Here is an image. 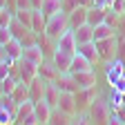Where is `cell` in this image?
<instances>
[{
  "label": "cell",
  "instance_id": "cell-37",
  "mask_svg": "<svg viewBox=\"0 0 125 125\" xmlns=\"http://www.w3.org/2000/svg\"><path fill=\"white\" fill-rule=\"evenodd\" d=\"M0 7H7V0H0Z\"/></svg>",
  "mask_w": 125,
  "mask_h": 125
},
{
  "label": "cell",
  "instance_id": "cell-28",
  "mask_svg": "<svg viewBox=\"0 0 125 125\" xmlns=\"http://www.w3.org/2000/svg\"><path fill=\"white\" fill-rule=\"evenodd\" d=\"M69 114L67 112H62L60 107H52V114H49V123H54V125H58V123H69Z\"/></svg>",
  "mask_w": 125,
  "mask_h": 125
},
{
  "label": "cell",
  "instance_id": "cell-16",
  "mask_svg": "<svg viewBox=\"0 0 125 125\" xmlns=\"http://www.w3.org/2000/svg\"><path fill=\"white\" fill-rule=\"evenodd\" d=\"M105 16H107V7H87V22L92 27L105 22Z\"/></svg>",
  "mask_w": 125,
  "mask_h": 125
},
{
  "label": "cell",
  "instance_id": "cell-29",
  "mask_svg": "<svg viewBox=\"0 0 125 125\" xmlns=\"http://www.w3.org/2000/svg\"><path fill=\"white\" fill-rule=\"evenodd\" d=\"M16 85H18V78H13L11 74H9L7 78H2V92H5V94H11V92L16 89Z\"/></svg>",
  "mask_w": 125,
  "mask_h": 125
},
{
  "label": "cell",
  "instance_id": "cell-12",
  "mask_svg": "<svg viewBox=\"0 0 125 125\" xmlns=\"http://www.w3.org/2000/svg\"><path fill=\"white\" fill-rule=\"evenodd\" d=\"M22 58H27L29 62H34V65H40L45 62V52L40 49V45H31V47H25L22 49Z\"/></svg>",
  "mask_w": 125,
  "mask_h": 125
},
{
  "label": "cell",
  "instance_id": "cell-36",
  "mask_svg": "<svg viewBox=\"0 0 125 125\" xmlns=\"http://www.w3.org/2000/svg\"><path fill=\"white\" fill-rule=\"evenodd\" d=\"M76 2L81 5V7H89V5H92V0H76Z\"/></svg>",
  "mask_w": 125,
  "mask_h": 125
},
{
  "label": "cell",
  "instance_id": "cell-5",
  "mask_svg": "<svg viewBox=\"0 0 125 125\" xmlns=\"http://www.w3.org/2000/svg\"><path fill=\"white\" fill-rule=\"evenodd\" d=\"M16 67H18V78H20V81H25L27 85L38 76V65L29 62L27 58H18V60H16Z\"/></svg>",
  "mask_w": 125,
  "mask_h": 125
},
{
  "label": "cell",
  "instance_id": "cell-13",
  "mask_svg": "<svg viewBox=\"0 0 125 125\" xmlns=\"http://www.w3.org/2000/svg\"><path fill=\"white\" fill-rule=\"evenodd\" d=\"M76 54L85 56V58L92 60V62L101 60V58H98V49H96V42H94V40H89V42H81V45L76 47Z\"/></svg>",
  "mask_w": 125,
  "mask_h": 125
},
{
  "label": "cell",
  "instance_id": "cell-7",
  "mask_svg": "<svg viewBox=\"0 0 125 125\" xmlns=\"http://www.w3.org/2000/svg\"><path fill=\"white\" fill-rule=\"evenodd\" d=\"M72 58H74V54L60 52V49H56V52H54V56H52V62H54V67L58 69V74H69Z\"/></svg>",
  "mask_w": 125,
  "mask_h": 125
},
{
  "label": "cell",
  "instance_id": "cell-15",
  "mask_svg": "<svg viewBox=\"0 0 125 125\" xmlns=\"http://www.w3.org/2000/svg\"><path fill=\"white\" fill-rule=\"evenodd\" d=\"M38 76L42 78V81H47V83H54L56 81V78H58V69L54 67V62L49 60V62H40V65H38Z\"/></svg>",
  "mask_w": 125,
  "mask_h": 125
},
{
  "label": "cell",
  "instance_id": "cell-14",
  "mask_svg": "<svg viewBox=\"0 0 125 125\" xmlns=\"http://www.w3.org/2000/svg\"><path fill=\"white\" fill-rule=\"evenodd\" d=\"M34 114H36V121L38 125H45V123H49V114H52V107L47 105V101H38L34 103Z\"/></svg>",
  "mask_w": 125,
  "mask_h": 125
},
{
  "label": "cell",
  "instance_id": "cell-38",
  "mask_svg": "<svg viewBox=\"0 0 125 125\" xmlns=\"http://www.w3.org/2000/svg\"><path fill=\"white\" fill-rule=\"evenodd\" d=\"M2 9H5V7H0V13H2Z\"/></svg>",
  "mask_w": 125,
  "mask_h": 125
},
{
  "label": "cell",
  "instance_id": "cell-3",
  "mask_svg": "<svg viewBox=\"0 0 125 125\" xmlns=\"http://www.w3.org/2000/svg\"><path fill=\"white\" fill-rule=\"evenodd\" d=\"M96 42V49H98V58L109 62L116 58V36H109V38H101V40H94Z\"/></svg>",
  "mask_w": 125,
  "mask_h": 125
},
{
  "label": "cell",
  "instance_id": "cell-1",
  "mask_svg": "<svg viewBox=\"0 0 125 125\" xmlns=\"http://www.w3.org/2000/svg\"><path fill=\"white\" fill-rule=\"evenodd\" d=\"M69 29V13H65V11H56V13H52L49 18H47V25H45V34L49 36L54 42L65 34V31Z\"/></svg>",
  "mask_w": 125,
  "mask_h": 125
},
{
  "label": "cell",
  "instance_id": "cell-39",
  "mask_svg": "<svg viewBox=\"0 0 125 125\" xmlns=\"http://www.w3.org/2000/svg\"><path fill=\"white\" fill-rule=\"evenodd\" d=\"M123 2H125V0H123Z\"/></svg>",
  "mask_w": 125,
  "mask_h": 125
},
{
  "label": "cell",
  "instance_id": "cell-32",
  "mask_svg": "<svg viewBox=\"0 0 125 125\" xmlns=\"http://www.w3.org/2000/svg\"><path fill=\"white\" fill-rule=\"evenodd\" d=\"M76 7H78L76 0H62V11H65V13H72Z\"/></svg>",
  "mask_w": 125,
  "mask_h": 125
},
{
  "label": "cell",
  "instance_id": "cell-2",
  "mask_svg": "<svg viewBox=\"0 0 125 125\" xmlns=\"http://www.w3.org/2000/svg\"><path fill=\"white\" fill-rule=\"evenodd\" d=\"M87 114H89V123H109V118H112V105H109V101H105L103 96H96L89 107H87Z\"/></svg>",
  "mask_w": 125,
  "mask_h": 125
},
{
  "label": "cell",
  "instance_id": "cell-35",
  "mask_svg": "<svg viewBox=\"0 0 125 125\" xmlns=\"http://www.w3.org/2000/svg\"><path fill=\"white\" fill-rule=\"evenodd\" d=\"M42 7V0H31V9H40Z\"/></svg>",
  "mask_w": 125,
  "mask_h": 125
},
{
  "label": "cell",
  "instance_id": "cell-20",
  "mask_svg": "<svg viewBox=\"0 0 125 125\" xmlns=\"http://www.w3.org/2000/svg\"><path fill=\"white\" fill-rule=\"evenodd\" d=\"M92 65H94V62H92V60H87L85 56L74 54L72 65H69V74H72V72H87V69H92Z\"/></svg>",
  "mask_w": 125,
  "mask_h": 125
},
{
  "label": "cell",
  "instance_id": "cell-23",
  "mask_svg": "<svg viewBox=\"0 0 125 125\" xmlns=\"http://www.w3.org/2000/svg\"><path fill=\"white\" fill-rule=\"evenodd\" d=\"M11 98L16 101V103H25V101H29V85L25 83V81H18V85H16V89L11 92Z\"/></svg>",
  "mask_w": 125,
  "mask_h": 125
},
{
  "label": "cell",
  "instance_id": "cell-33",
  "mask_svg": "<svg viewBox=\"0 0 125 125\" xmlns=\"http://www.w3.org/2000/svg\"><path fill=\"white\" fill-rule=\"evenodd\" d=\"M112 89H116V92H123V94H125V74H123L121 78H116V81H114Z\"/></svg>",
  "mask_w": 125,
  "mask_h": 125
},
{
  "label": "cell",
  "instance_id": "cell-10",
  "mask_svg": "<svg viewBox=\"0 0 125 125\" xmlns=\"http://www.w3.org/2000/svg\"><path fill=\"white\" fill-rule=\"evenodd\" d=\"M72 78H74V83L78 85V89L96 85V74H94V69H87V72H72Z\"/></svg>",
  "mask_w": 125,
  "mask_h": 125
},
{
  "label": "cell",
  "instance_id": "cell-27",
  "mask_svg": "<svg viewBox=\"0 0 125 125\" xmlns=\"http://www.w3.org/2000/svg\"><path fill=\"white\" fill-rule=\"evenodd\" d=\"M109 105H112V109H114V112H121V109L125 107V94H123V92L112 89V96H109Z\"/></svg>",
  "mask_w": 125,
  "mask_h": 125
},
{
  "label": "cell",
  "instance_id": "cell-21",
  "mask_svg": "<svg viewBox=\"0 0 125 125\" xmlns=\"http://www.w3.org/2000/svg\"><path fill=\"white\" fill-rule=\"evenodd\" d=\"M109 36H116V27L109 25V22H101L94 27V40H101V38H109Z\"/></svg>",
  "mask_w": 125,
  "mask_h": 125
},
{
  "label": "cell",
  "instance_id": "cell-31",
  "mask_svg": "<svg viewBox=\"0 0 125 125\" xmlns=\"http://www.w3.org/2000/svg\"><path fill=\"white\" fill-rule=\"evenodd\" d=\"M11 38H13L11 36V29L9 27H0V45H7Z\"/></svg>",
  "mask_w": 125,
  "mask_h": 125
},
{
  "label": "cell",
  "instance_id": "cell-18",
  "mask_svg": "<svg viewBox=\"0 0 125 125\" xmlns=\"http://www.w3.org/2000/svg\"><path fill=\"white\" fill-rule=\"evenodd\" d=\"M74 34H76V42L78 45H81V42H89V40H94V27L89 22H85L81 27H76Z\"/></svg>",
  "mask_w": 125,
  "mask_h": 125
},
{
  "label": "cell",
  "instance_id": "cell-6",
  "mask_svg": "<svg viewBox=\"0 0 125 125\" xmlns=\"http://www.w3.org/2000/svg\"><path fill=\"white\" fill-rule=\"evenodd\" d=\"M76 47H78V42H76V34H74V29H67L65 34H62V36L56 40V49H60V52L76 54Z\"/></svg>",
  "mask_w": 125,
  "mask_h": 125
},
{
  "label": "cell",
  "instance_id": "cell-25",
  "mask_svg": "<svg viewBox=\"0 0 125 125\" xmlns=\"http://www.w3.org/2000/svg\"><path fill=\"white\" fill-rule=\"evenodd\" d=\"M5 49H7V54H9L13 60H18V58H22V49H25V47H22V42H20L18 38H11V40L5 45Z\"/></svg>",
  "mask_w": 125,
  "mask_h": 125
},
{
  "label": "cell",
  "instance_id": "cell-26",
  "mask_svg": "<svg viewBox=\"0 0 125 125\" xmlns=\"http://www.w3.org/2000/svg\"><path fill=\"white\" fill-rule=\"evenodd\" d=\"M60 9H62V0H42V7H40V11L45 13V18H49L52 13H56Z\"/></svg>",
  "mask_w": 125,
  "mask_h": 125
},
{
  "label": "cell",
  "instance_id": "cell-8",
  "mask_svg": "<svg viewBox=\"0 0 125 125\" xmlns=\"http://www.w3.org/2000/svg\"><path fill=\"white\" fill-rule=\"evenodd\" d=\"M125 74V60L123 58H114V60H109L107 62V83L109 85H114V81H116V78H121Z\"/></svg>",
  "mask_w": 125,
  "mask_h": 125
},
{
  "label": "cell",
  "instance_id": "cell-24",
  "mask_svg": "<svg viewBox=\"0 0 125 125\" xmlns=\"http://www.w3.org/2000/svg\"><path fill=\"white\" fill-rule=\"evenodd\" d=\"M58 96H60L58 85L56 83H47V87H45V101H47V105H49V107H56L58 105Z\"/></svg>",
  "mask_w": 125,
  "mask_h": 125
},
{
  "label": "cell",
  "instance_id": "cell-4",
  "mask_svg": "<svg viewBox=\"0 0 125 125\" xmlns=\"http://www.w3.org/2000/svg\"><path fill=\"white\" fill-rule=\"evenodd\" d=\"M13 123H20V125H38L36 114H34V101H25L18 105V112H16V121Z\"/></svg>",
  "mask_w": 125,
  "mask_h": 125
},
{
  "label": "cell",
  "instance_id": "cell-30",
  "mask_svg": "<svg viewBox=\"0 0 125 125\" xmlns=\"http://www.w3.org/2000/svg\"><path fill=\"white\" fill-rule=\"evenodd\" d=\"M9 123H13V114L0 103V125H9Z\"/></svg>",
  "mask_w": 125,
  "mask_h": 125
},
{
  "label": "cell",
  "instance_id": "cell-19",
  "mask_svg": "<svg viewBox=\"0 0 125 125\" xmlns=\"http://www.w3.org/2000/svg\"><path fill=\"white\" fill-rule=\"evenodd\" d=\"M54 83L58 85V89H60V92H78V85L74 83L72 74H58V78H56Z\"/></svg>",
  "mask_w": 125,
  "mask_h": 125
},
{
  "label": "cell",
  "instance_id": "cell-22",
  "mask_svg": "<svg viewBox=\"0 0 125 125\" xmlns=\"http://www.w3.org/2000/svg\"><path fill=\"white\" fill-rule=\"evenodd\" d=\"M45 25H47V18L40 9H31V29L36 31V34H42L45 31Z\"/></svg>",
  "mask_w": 125,
  "mask_h": 125
},
{
  "label": "cell",
  "instance_id": "cell-34",
  "mask_svg": "<svg viewBox=\"0 0 125 125\" xmlns=\"http://www.w3.org/2000/svg\"><path fill=\"white\" fill-rule=\"evenodd\" d=\"M16 9H31V0H16Z\"/></svg>",
  "mask_w": 125,
  "mask_h": 125
},
{
  "label": "cell",
  "instance_id": "cell-17",
  "mask_svg": "<svg viewBox=\"0 0 125 125\" xmlns=\"http://www.w3.org/2000/svg\"><path fill=\"white\" fill-rule=\"evenodd\" d=\"M87 22V7H81L78 5L72 13H69V29H76Z\"/></svg>",
  "mask_w": 125,
  "mask_h": 125
},
{
  "label": "cell",
  "instance_id": "cell-9",
  "mask_svg": "<svg viewBox=\"0 0 125 125\" xmlns=\"http://www.w3.org/2000/svg\"><path fill=\"white\" fill-rule=\"evenodd\" d=\"M62 112H67L69 116L76 114V92H60V96H58V105Z\"/></svg>",
  "mask_w": 125,
  "mask_h": 125
},
{
  "label": "cell",
  "instance_id": "cell-11",
  "mask_svg": "<svg viewBox=\"0 0 125 125\" xmlns=\"http://www.w3.org/2000/svg\"><path fill=\"white\" fill-rule=\"evenodd\" d=\"M45 87H47V81H42L40 76H36L34 81L29 83V101H34V103L42 101L45 98Z\"/></svg>",
  "mask_w": 125,
  "mask_h": 125
}]
</instances>
